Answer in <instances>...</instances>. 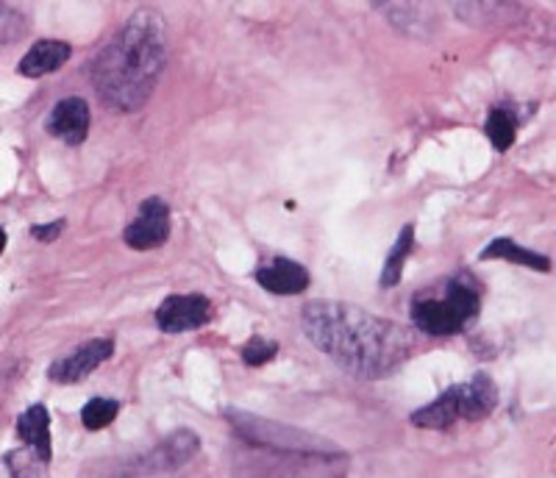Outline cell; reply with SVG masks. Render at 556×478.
Here are the masks:
<instances>
[{"label":"cell","mask_w":556,"mask_h":478,"mask_svg":"<svg viewBox=\"0 0 556 478\" xmlns=\"http://www.w3.org/2000/svg\"><path fill=\"white\" fill-rule=\"evenodd\" d=\"M256 284L262 290L273 292V295H301V292L309 290L312 276L301 262L287 256H276L267 267H260L253 273Z\"/></svg>","instance_id":"cell-11"},{"label":"cell","mask_w":556,"mask_h":478,"mask_svg":"<svg viewBox=\"0 0 556 478\" xmlns=\"http://www.w3.org/2000/svg\"><path fill=\"white\" fill-rule=\"evenodd\" d=\"M481 312V284L468 273L448 278L440 295H417L409 306L412 326L429 337L462 334Z\"/></svg>","instance_id":"cell-3"},{"label":"cell","mask_w":556,"mask_h":478,"mask_svg":"<svg viewBox=\"0 0 556 478\" xmlns=\"http://www.w3.org/2000/svg\"><path fill=\"white\" fill-rule=\"evenodd\" d=\"M64 226H67V221H53V223H37V226H31V239H37V242H45V246H51V242H56L59 234L64 231Z\"/></svg>","instance_id":"cell-20"},{"label":"cell","mask_w":556,"mask_h":478,"mask_svg":"<svg viewBox=\"0 0 556 478\" xmlns=\"http://www.w3.org/2000/svg\"><path fill=\"white\" fill-rule=\"evenodd\" d=\"M70 56H73V48L64 39H39V42H34L28 48L26 56L20 59L17 73L23 78H34L37 81V78L51 76V73L62 70L70 62Z\"/></svg>","instance_id":"cell-12"},{"label":"cell","mask_w":556,"mask_h":478,"mask_svg":"<svg viewBox=\"0 0 556 478\" xmlns=\"http://www.w3.org/2000/svg\"><path fill=\"white\" fill-rule=\"evenodd\" d=\"M412 251H415V226L406 223V226L399 231V237H395V246L390 248V253H387L384 259V271H381V278H379L381 290L399 287L401 278H404L406 259H409Z\"/></svg>","instance_id":"cell-15"},{"label":"cell","mask_w":556,"mask_h":478,"mask_svg":"<svg viewBox=\"0 0 556 478\" xmlns=\"http://www.w3.org/2000/svg\"><path fill=\"white\" fill-rule=\"evenodd\" d=\"M14 431H17L20 440L42 456V462L53 460L51 412H48L45 403H34V406H28V410L17 417V423H14Z\"/></svg>","instance_id":"cell-13"},{"label":"cell","mask_w":556,"mask_h":478,"mask_svg":"<svg viewBox=\"0 0 556 478\" xmlns=\"http://www.w3.org/2000/svg\"><path fill=\"white\" fill-rule=\"evenodd\" d=\"M3 465H7V470L12 473L14 478H23V476H45L48 462H42V456H39L34 448L26 445L23 451L3 453Z\"/></svg>","instance_id":"cell-18"},{"label":"cell","mask_w":556,"mask_h":478,"mask_svg":"<svg viewBox=\"0 0 556 478\" xmlns=\"http://www.w3.org/2000/svg\"><path fill=\"white\" fill-rule=\"evenodd\" d=\"M484 134L498 153L509 151L518 139V114L509 106H493L486 112Z\"/></svg>","instance_id":"cell-16"},{"label":"cell","mask_w":556,"mask_h":478,"mask_svg":"<svg viewBox=\"0 0 556 478\" xmlns=\"http://www.w3.org/2000/svg\"><path fill=\"white\" fill-rule=\"evenodd\" d=\"M167 67V26L156 9H139L89 62V81L114 112H139Z\"/></svg>","instance_id":"cell-2"},{"label":"cell","mask_w":556,"mask_h":478,"mask_svg":"<svg viewBox=\"0 0 556 478\" xmlns=\"http://www.w3.org/2000/svg\"><path fill=\"white\" fill-rule=\"evenodd\" d=\"M301 326L312 345L342 373L379 381L404 367L415 340L399 323L342 301H309L301 309Z\"/></svg>","instance_id":"cell-1"},{"label":"cell","mask_w":556,"mask_h":478,"mask_svg":"<svg viewBox=\"0 0 556 478\" xmlns=\"http://www.w3.org/2000/svg\"><path fill=\"white\" fill-rule=\"evenodd\" d=\"M114 356V340L109 337H98V340H87L81 345H76L70 353H64L62 358H56L51 367H48V378L53 385H78L89 373H96L103 362Z\"/></svg>","instance_id":"cell-7"},{"label":"cell","mask_w":556,"mask_h":478,"mask_svg":"<svg viewBox=\"0 0 556 478\" xmlns=\"http://www.w3.org/2000/svg\"><path fill=\"white\" fill-rule=\"evenodd\" d=\"M170 239V203L151 196L139 203V214L123 228V242L131 251H153Z\"/></svg>","instance_id":"cell-6"},{"label":"cell","mask_w":556,"mask_h":478,"mask_svg":"<svg viewBox=\"0 0 556 478\" xmlns=\"http://www.w3.org/2000/svg\"><path fill=\"white\" fill-rule=\"evenodd\" d=\"M223 417L235 426V431L242 440L251 442V445L267 448V451L273 453L317 456V460H348L345 453H342V448H337L334 442H329L326 437L312 435L306 428L267 420V417L251 415V412L237 410V406L223 410Z\"/></svg>","instance_id":"cell-5"},{"label":"cell","mask_w":556,"mask_h":478,"mask_svg":"<svg viewBox=\"0 0 556 478\" xmlns=\"http://www.w3.org/2000/svg\"><path fill=\"white\" fill-rule=\"evenodd\" d=\"M123 410V403L121 401H114V398H89L87 403H84V410H81V423L87 431H101V428L112 426L114 417L121 415Z\"/></svg>","instance_id":"cell-17"},{"label":"cell","mask_w":556,"mask_h":478,"mask_svg":"<svg viewBox=\"0 0 556 478\" xmlns=\"http://www.w3.org/2000/svg\"><path fill=\"white\" fill-rule=\"evenodd\" d=\"M278 351H281L278 342L265 340V337H253V340H248L245 345H242L240 356L248 367H262L267 365V362H273V358L278 356Z\"/></svg>","instance_id":"cell-19"},{"label":"cell","mask_w":556,"mask_h":478,"mask_svg":"<svg viewBox=\"0 0 556 478\" xmlns=\"http://www.w3.org/2000/svg\"><path fill=\"white\" fill-rule=\"evenodd\" d=\"M198 451H201V440H198L195 431L178 428V431H173L170 437L159 442L153 451H148L137 465L128 467L126 473H173L178 467L190 465Z\"/></svg>","instance_id":"cell-9"},{"label":"cell","mask_w":556,"mask_h":478,"mask_svg":"<svg viewBox=\"0 0 556 478\" xmlns=\"http://www.w3.org/2000/svg\"><path fill=\"white\" fill-rule=\"evenodd\" d=\"M212 315H215L212 301L206 295L190 292V295H167L153 312V320H156L159 331L184 334L203 328L212 320Z\"/></svg>","instance_id":"cell-8"},{"label":"cell","mask_w":556,"mask_h":478,"mask_svg":"<svg viewBox=\"0 0 556 478\" xmlns=\"http://www.w3.org/2000/svg\"><path fill=\"white\" fill-rule=\"evenodd\" d=\"M513 262V265H523L531 267V271L538 273H551V259L545 253L529 251V248L518 246L513 237H495L490 239V246L479 253V262Z\"/></svg>","instance_id":"cell-14"},{"label":"cell","mask_w":556,"mask_h":478,"mask_svg":"<svg viewBox=\"0 0 556 478\" xmlns=\"http://www.w3.org/2000/svg\"><path fill=\"white\" fill-rule=\"evenodd\" d=\"M498 406V387L486 373H476L462 385L448 387L431 403L409 415V423L426 431H445L459 420H484Z\"/></svg>","instance_id":"cell-4"},{"label":"cell","mask_w":556,"mask_h":478,"mask_svg":"<svg viewBox=\"0 0 556 478\" xmlns=\"http://www.w3.org/2000/svg\"><path fill=\"white\" fill-rule=\"evenodd\" d=\"M89 126H92V112H89V103L78 95L62 98L45 120V131L67 148L84 146L89 137Z\"/></svg>","instance_id":"cell-10"}]
</instances>
